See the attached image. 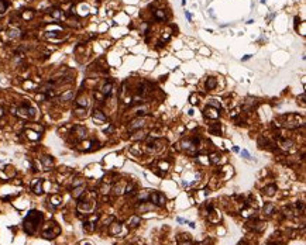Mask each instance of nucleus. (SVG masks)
I'll return each instance as SVG.
<instances>
[{
	"mask_svg": "<svg viewBox=\"0 0 306 245\" xmlns=\"http://www.w3.org/2000/svg\"><path fill=\"white\" fill-rule=\"evenodd\" d=\"M41 220H42V214L40 211H37V210H31L24 218V224H23L24 225V231L27 234L32 235L37 231V228H38Z\"/></svg>",
	"mask_w": 306,
	"mask_h": 245,
	"instance_id": "nucleus-1",
	"label": "nucleus"
},
{
	"mask_svg": "<svg viewBox=\"0 0 306 245\" xmlns=\"http://www.w3.org/2000/svg\"><path fill=\"white\" fill-rule=\"evenodd\" d=\"M305 124V120L302 116L299 114H283L281 117V126L285 127V128H298V127H302Z\"/></svg>",
	"mask_w": 306,
	"mask_h": 245,
	"instance_id": "nucleus-2",
	"label": "nucleus"
},
{
	"mask_svg": "<svg viewBox=\"0 0 306 245\" xmlns=\"http://www.w3.org/2000/svg\"><path fill=\"white\" fill-rule=\"evenodd\" d=\"M150 200H151L153 204L162 207V206L165 204V201H167V197L164 196V193H161V192H154V193L150 194Z\"/></svg>",
	"mask_w": 306,
	"mask_h": 245,
	"instance_id": "nucleus-3",
	"label": "nucleus"
},
{
	"mask_svg": "<svg viewBox=\"0 0 306 245\" xmlns=\"http://www.w3.org/2000/svg\"><path fill=\"white\" fill-rule=\"evenodd\" d=\"M93 207H95V203L90 201V200H83V201H79L78 204V210L81 213H85V214H90L93 211Z\"/></svg>",
	"mask_w": 306,
	"mask_h": 245,
	"instance_id": "nucleus-4",
	"label": "nucleus"
},
{
	"mask_svg": "<svg viewBox=\"0 0 306 245\" xmlns=\"http://www.w3.org/2000/svg\"><path fill=\"white\" fill-rule=\"evenodd\" d=\"M203 116H205L206 119L217 120L219 117H220V111H219L217 109H215V107H210V106H208V107L203 110Z\"/></svg>",
	"mask_w": 306,
	"mask_h": 245,
	"instance_id": "nucleus-5",
	"label": "nucleus"
},
{
	"mask_svg": "<svg viewBox=\"0 0 306 245\" xmlns=\"http://www.w3.org/2000/svg\"><path fill=\"white\" fill-rule=\"evenodd\" d=\"M278 145L279 148L283 151H293L295 150V144L292 143L291 140H286V138H279L278 140Z\"/></svg>",
	"mask_w": 306,
	"mask_h": 245,
	"instance_id": "nucleus-6",
	"label": "nucleus"
},
{
	"mask_svg": "<svg viewBox=\"0 0 306 245\" xmlns=\"http://www.w3.org/2000/svg\"><path fill=\"white\" fill-rule=\"evenodd\" d=\"M145 126V120L138 117V119L133 120L131 123L129 124V131H136V130H141L143 127Z\"/></svg>",
	"mask_w": 306,
	"mask_h": 245,
	"instance_id": "nucleus-7",
	"label": "nucleus"
},
{
	"mask_svg": "<svg viewBox=\"0 0 306 245\" xmlns=\"http://www.w3.org/2000/svg\"><path fill=\"white\" fill-rule=\"evenodd\" d=\"M92 117H93V120H95V123H96V124H102V123H105L106 120H107L106 114H105V113H103L102 110H99V109L93 110V114H92Z\"/></svg>",
	"mask_w": 306,
	"mask_h": 245,
	"instance_id": "nucleus-8",
	"label": "nucleus"
},
{
	"mask_svg": "<svg viewBox=\"0 0 306 245\" xmlns=\"http://www.w3.org/2000/svg\"><path fill=\"white\" fill-rule=\"evenodd\" d=\"M59 227L58 225H54V230H44V232H42V237L45 238V239H54V238L59 234Z\"/></svg>",
	"mask_w": 306,
	"mask_h": 245,
	"instance_id": "nucleus-9",
	"label": "nucleus"
},
{
	"mask_svg": "<svg viewBox=\"0 0 306 245\" xmlns=\"http://www.w3.org/2000/svg\"><path fill=\"white\" fill-rule=\"evenodd\" d=\"M248 227H251V228L254 230V231H257V232H262L267 228V223L260 221V220H254V221H251L248 224Z\"/></svg>",
	"mask_w": 306,
	"mask_h": 245,
	"instance_id": "nucleus-10",
	"label": "nucleus"
},
{
	"mask_svg": "<svg viewBox=\"0 0 306 245\" xmlns=\"http://www.w3.org/2000/svg\"><path fill=\"white\" fill-rule=\"evenodd\" d=\"M42 179H35L34 182L31 183V189H32V192L35 193V194H41L44 190H42Z\"/></svg>",
	"mask_w": 306,
	"mask_h": 245,
	"instance_id": "nucleus-11",
	"label": "nucleus"
},
{
	"mask_svg": "<svg viewBox=\"0 0 306 245\" xmlns=\"http://www.w3.org/2000/svg\"><path fill=\"white\" fill-rule=\"evenodd\" d=\"M257 104H258L257 99H251V97H248V99H246V100H244V106H243V109H244L246 111H250L251 109H254Z\"/></svg>",
	"mask_w": 306,
	"mask_h": 245,
	"instance_id": "nucleus-12",
	"label": "nucleus"
},
{
	"mask_svg": "<svg viewBox=\"0 0 306 245\" xmlns=\"http://www.w3.org/2000/svg\"><path fill=\"white\" fill-rule=\"evenodd\" d=\"M121 228H123V225H121V223H117L114 221L110 224V228H109V232L112 234V235H119L121 232Z\"/></svg>",
	"mask_w": 306,
	"mask_h": 245,
	"instance_id": "nucleus-13",
	"label": "nucleus"
},
{
	"mask_svg": "<svg viewBox=\"0 0 306 245\" xmlns=\"http://www.w3.org/2000/svg\"><path fill=\"white\" fill-rule=\"evenodd\" d=\"M73 133H75V135L79 138V140H83V138H86V128L82 126H75L73 127Z\"/></svg>",
	"mask_w": 306,
	"mask_h": 245,
	"instance_id": "nucleus-14",
	"label": "nucleus"
},
{
	"mask_svg": "<svg viewBox=\"0 0 306 245\" xmlns=\"http://www.w3.org/2000/svg\"><path fill=\"white\" fill-rule=\"evenodd\" d=\"M97 221V216H93L90 220H88V221L83 223V230H86V231H93L95 230V223Z\"/></svg>",
	"mask_w": 306,
	"mask_h": 245,
	"instance_id": "nucleus-15",
	"label": "nucleus"
},
{
	"mask_svg": "<svg viewBox=\"0 0 306 245\" xmlns=\"http://www.w3.org/2000/svg\"><path fill=\"white\" fill-rule=\"evenodd\" d=\"M205 86H206V89H208V90H215V89H216V86H217V80H216V78H213V76H209V78L206 79V83H205Z\"/></svg>",
	"mask_w": 306,
	"mask_h": 245,
	"instance_id": "nucleus-16",
	"label": "nucleus"
},
{
	"mask_svg": "<svg viewBox=\"0 0 306 245\" xmlns=\"http://www.w3.org/2000/svg\"><path fill=\"white\" fill-rule=\"evenodd\" d=\"M147 138V133L143 130H136V133L131 135V140L134 141H140V140H145Z\"/></svg>",
	"mask_w": 306,
	"mask_h": 245,
	"instance_id": "nucleus-17",
	"label": "nucleus"
},
{
	"mask_svg": "<svg viewBox=\"0 0 306 245\" xmlns=\"http://www.w3.org/2000/svg\"><path fill=\"white\" fill-rule=\"evenodd\" d=\"M41 162H42V165H44V169H51V166L54 165V161H52V158H51L49 155H44V157L41 158Z\"/></svg>",
	"mask_w": 306,
	"mask_h": 245,
	"instance_id": "nucleus-18",
	"label": "nucleus"
},
{
	"mask_svg": "<svg viewBox=\"0 0 306 245\" xmlns=\"http://www.w3.org/2000/svg\"><path fill=\"white\" fill-rule=\"evenodd\" d=\"M275 190H276V186L275 185H269V186H265V187H262V193L265 194V196H274L275 194Z\"/></svg>",
	"mask_w": 306,
	"mask_h": 245,
	"instance_id": "nucleus-19",
	"label": "nucleus"
},
{
	"mask_svg": "<svg viewBox=\"0 0 306 245\" xmlns=\"http://www.w3.org/2000/svg\"><path fill=\"white\" fill-rule=\"evenodd\" d=\"M100 92H102V95L103 96H109L110 93L113 92V83H106V85H103L102 86V89H100Z\"/></svg>",
	"mask_w": 306,
	"mask_h": 245,
	"instance_id": "nucleus-20",
	"label": "nucleus"
},
{
	"mask_svg": "<svg viewBox=\"0 0 306 245\" xmlns=\"http://www.w3.org/2000/svg\"><path fill=\"white\" fill-rule=\"evenodd\" d=\"M25 137H27L28 140H31V141L40 140V134L35 133V131H32V130H25Z\"/></svg>",
	"mask_w": 306,
	"mask_h": 245,
	"instance_id": "nucleus-21",
	"label": "nucleus"
},
{
	"mask_svg": "<svg viewBox=\"0 0 306 245\" xmlns=\"http://www.w3.org/2000/svg\"><path fill=\"white\" fill-rule=\"evenodd\" d=\"M209 130H210V133H212V134H215V135H220V134H222V127H220L219 123H213V124L209 127Z\"/></svg>",
	"mask_w": 306,
	"mask_h": 245,
	"instance_id": "nucleus-22",
	"label": "nucleus"
},
{
	"mask_svg": "<svg viewBox=\"0 0 306 245\" xmlns=\"http://www.w3.org/2000/svg\"><path fill=\"white\" fill-rule=\"evenodd\" d=\"M140 223H141L140 217H138V216H133V217H131V218L129 220V223H127V224H129L130 228H136V227H137Z\"/></svg>",
	"mask_w": 306,
	"mask_h": 245,
	"instance_id": "nucleus-23",
	"label": "nucleus"
},
{
	"mask_svg": "<svg viewBox=\"0 0 306 245\" xmlns=\"http://www.w3.org/2000/svg\"><path fill=\"white\" fill-rule=\"evenodd\" d=\"M150 194H151V193H150V190L144 189L141 193H140V196H138L140 201H141V203H143V201H148V200H150Z\"/></svg>",
	"mask_w": 306,
	"mask_h": 245,
	"instance_id": "nucleus-24",
	"label": "nucleus"
},
{
	"mask_svg": "<svg viewBox=\"0 0 306 245\" xmlns=\"http://www.w3.org/2000/svg\"><path fill=\"white\" fill-rule=\"evenodd\" d=\"M208 158H209L210 164H215V165H219V164H220V161H222V158H220V155H219V154H212V155L208 157Z\"/></svg>",
	"mask_w": 306,
	"mask_h": 245,
	"instance_id": "nucleus-25",
	"label": "nucleus"
},
{
	"mask_svg": "<svg viewBox=\"0 0 306 245\" xmlns=\"http://www.w3.org/2000/svg\"><path fill=\"white\" fill-rule=\"evenodd\" d=\"M274 204H271V203H267V204H264V208H262V211H264V214H267V216H271V214L274 213Z\"/></svg>",
	"mask_w": 306,
	"mask_h": 245,
	"instance_id": "nucleus-26",
	"label": "nucleus"
},
{
	"mask_svg": "<svg viewBox=\"0 0 306 245\" xmlns=\"http://www.w3.org/2000/svg\"><path fill=\"white\" fill-rule=\"evenodd\" d=\"M154 16H155V18H157V20H160V21H164V20L167 18V16H165V11H164V10H161V8H160V10H155V11H154Z\"/></svg>",
	"mask_w": 306,
	"mask_h": 245,
	"instance_id": "nucleus-27",
	"label": "nucleus"
},
{
	"mask_svg": "<svg viewBox=\"0 0 306 245\" xmlns=\"http://www.w3.org/2000/svg\"><path fill=\"white\" fill-rule=\"evenodd\" d=\"M147 203H148V201H143V206H140V207H138V210H140V211H143V213H144V211H148V210H153V208H154L153 203H150V204H147Z\"/></svg>",
	"mask_w": 306,
	"mask_h": 245,
	"instance_id": "nucleus-28",
	"label": "nucleus"
},
{
	"mask_svg": "<svg viewBox=\"0 0 306 245\" xmlns=\"http://www.w3.org/2000/svg\"><path fill=\"white\" fill-rule=\"evenodd\" d=\"M134 192H136V186H134V183H129V185H126V187H124V193H126V194H134Z\"/></svg>",
	"mask_w": 306,
	"mask_h": 245,
	"instance_id": "nucleus-29",
	"label": "nucleus"
},
{
	"mask_svg": "<svg viewBox=\"0 0 306 245\" xmlns=\"http://www.w3.org/2000/svg\"><path fill=\"white\" fill-rule=\"evenodd\" d=\"M124 187H126V186H124V183L120 182L119 185H116V186H114V193H116V194H123V193H124Z\"/></svg>",
	"mask_w": 306,
	"mask_h": 245,
	"instance_id": "nucleus-30",
	"label": "nucleus"
},
{
	"mask_svg": "<svg viewBox=\"0 0 306 245\" xmlns=\"http://www.w3.org/2000/svg\"><path fill=\"white\" fill-rule=\"evenodd\" d=\"M51 203H52V206L55 207V206H59L61 204V201H62V199H61V196H58V194H54V196H51V200H49Z\"/></svg>",
	"mask_w": 306,
	"mask_h": 245,
	"instance_id": "nucleus-31",
	"label": "nucleus"
},
{
	"mask_svg": "<svg viewBox=\"0 0 306 245\" xmlns=\"http://www.w3.org/2000/svg\"><path fill=\"white\" fill-rule=\"evenodd\" d=\"M72 96H73V92H72V90H68V92H65L64 95H61L59 99H61L62 102H66V100H71V99H72Z\"/></svg>",
	"mask_w": 306,
	"mask_h": 245,
	"instance_id": "nucleus-32",
	"label": "nucleus"
},
{
	"mask_svg": "<svg viewBox=\"0 0 306 245\" xmlns=\"http://www.w3.org/2000/svg\"><path fill=\"white\" fill-rule=\"evenodd\" d=\"M209 106H210V107L217 109V110H220V107H222V104H220V102H219L217 99H210V100H209Z\"/></svg>",
	"mask_w": 306,
	"mask_h": 245,
	"instance_id": "nucleus-33",
	"label": "nucleus"
},
{
	"mask_svg": "<svg viewBox=\"0 0 306 245\" xmlns=\"http://www.w3.org/2000/svg\"><path fill=\"white\" fill-rule=\"evenodd\" d=\"M82 193H83V187H82V186H78V187H75V189H73V192H72V196L75 199H78L79 197V196H81Z\"/></svg>",
	"mask_w": 306,
	"mask_h": 245,
	"instance_id": "nucleus-34",
	"label": "nucleus"
},
{
	"mask_svg": "<svg viewBox=\"0 0 306 245\" xmlns=\"http://www.w3.org/2000/svg\"><path fill=\"white\" fill-rule=\"evenodd\" d=\"M20 35H21V34H20V30H16V28H14V30H10V31H8V38H13V40H14V38H18Z\"/></svg>",
	"mask_w": 306,
	"mask_h": 245,
	"instance_id": "nucleus-35",
	"label": "nucleus"
},
{
	"mask_svg": "<svg viewBox=\"0 0 306 245\" xmlns=\"http://www.w3.org/2000/svg\"><path fill=\"white\" fill-rule=\"evenodd\" d=\"M110 189H112L110 185H103V186L100 187V193H102V194H107V193L110 192Z\"/></svg>",
	"mask_w": 306,
	"mask_h": 245,
	"instance_id": "nucleus-36",
	"label": "nucleus"
},
{
	"mask_svg": "<svg viewBox=\"0 0 306 245\" xmlns=\"http://www.w3.org/2000/svg\"><path fill=\"white\" fill-rule=\"evenodd\" d=\"M51 16L54 17V18H59V17L62 16V13H61V10L56 8V10H52V11H51Z\"/></svg>",
	"mask_w": 306,
	"mask_h": 245,
	"instance_id": "nucleus-37",
	"label": "nucleus"
},
{
	"mask_svg": "<svg viewBox=\"0 0 306 245\" xmlns=\"http://www.w3.org/2000/svg\"><path fill=\"white\" fill-rule=\"evenodd\" d=\"M189 103H191L192 106H196V104L199 103V100H198V97H196V95H192V96H191V99H189Z\"/></svg>",
	"mask_w": 306,
	"mask_h": 245,
	"instance_id": "nucleus-38",
	"label": "nucleus"
},
{
	"mask_svg": "<svg viewBox=\"0 0 306 245\" xmlns=\"http://www.w3.org/2000/svg\"><path fill=\"white\" fill-rule=\"evenodd\" d=\"M76 103H78V106H82L83 109L88 106V102H86V99H78V100H76Z\"/></svg>",
	"mask_w": 306,
	"mask_h": 245,
	"instance_id": "nucleus-39",
	"label": "nucleus"
},
{
	"mask_svg": "<svg viewBox=\"0 0 306 245\" xmlns=\"http://www.w3.org/2000/svg\"><path fill=\"white\" fill-rule=\"evenodd\" d=\"M6 7H7V1H4V0H0V13H3V11L6 10Z\"/></svg>",
	"mask_w": 306,
	"mask_h": 245,
	"instance_id": "nucleus-40",
	"label": "nucleus"
},
{
	"mask_svg": "<svg viewBox=\"0 0 306 245\" xmlns=\"http://www.w3.org/2000/svg\"><path fill=\"white\" fill-rule=\"evenodd\" d=\"M241 157H243V158H246V159H250V152H248V151H246V150H243L241 151Z\"/></svg>",
	"mask_w": 306,
	"mask_h": 245,
	"instance_id": "nucleus-41",
	"label": "nucleus"
},
{
	"mask_svg": "<svg viewBox=\"0 0 306 245\" xmlns=\"http://www.w3.org/2000/svg\"><path fill=\"white\" fill-rule=\"evenodd\" d=\"M32 14H34L32 11H24V13H23V17H24L25 20H27V18H31Z\"/></svg>",
	"mask_w": 306,
	"mask_h": 245,
	"instance_id": "nucleus-42",
	"label": "nucleus"
},
{
	"mask_svg": "<svg viewBox=\"0 0 306 245\" xmlns=\"http://www.w3.org/2000/svg\"><path fill=\"white\" fill-rule=\"evenodd\" d=\"M82 183H83V180H82V179H76V180L73 182V187H78V186H81Z\"/></svg>",
	"mask_w": 306,
	"mask_h": 245,
	"instance_id": "nucleus-43",
	"label": "nucleus"
},
{
	"mask_svg": "<svg viewBox=\"0 0 306 245\" xmlns=\"http://www.w3.org/2000/svg\"><path fill=\"white\" fill-rule=\"evenodd\" d=\"M113 130H114V128H113V126H109V128H106V130H105V133H106V134H110Z\"/></svg>",
	"mask_w": 306,
	"mask_h": 245,
	"instance_id": "nucleus-44",
	"label": "nucleus"
},
{
	"mask_svg": "<svg viewBox=\"0 0 306 245\" xmlns=\"http://www.w3.org/2000/svg\"><path fill=\"white\" fill-rule=\"evenodd\" d=\"M185 16H186V18H188L189 21H192V14H191L189 11H185Z\"/></svg>",
	"mask_w": 306,
	"mask_h": 245,
	"instance_id": "nucleus-45",
	"label": "nucleus"
},
{
	"mask_svg": "<svg viewBox=\"0 0 306 245\" xmlns=\"http://www.w3.org/2000/svg\"><path fill=\"white\" fill-rule=\"evenodd\" d=\"M179 245H192V242H191V241H182V242H179Z\"/></svg>",
	"mask_w": 306,
	"mask_h": 245,
	"instance_id": "nucleus-46",
	"label": "nucleus"
},
{
	"mask_svg": "<svg viewBox=\"0 0 306 245\" xmlns=\"http://www.w3.org/2000/svg\"><path fill=\"white\" fill-rule=\"evenodd\" d=\"M186 224H189V227H191V228H195V227H196L193 221H186Z\"/></svg>",
	"mask_w": 306,
	"mask_h": 245,
	"instance_id": "nucleus-47",
	"label": "nucleus"
},
{
	"mask_svg": "<svg viewBox=\"0 0 306 245\" xmlns=\"http://www.w3.org/2000/svg\"><path fill=\"white\" fill-rule=\"evenodd\" d=\"M250 58H251V55H250V54H248V55H246V56H244V58H243V61H248Z\"/></svg>",
	"mask_w": 306,
	"mask_h": 245,
	"instance_id": "nucleus-48",
	"label": "nucleus"
},
{
	"mask_svg": "<svg viewBox=\"0 0 306 245\" xmlns=\"http://www.w3.org/2000/svg\"><path fill=\"white\" fill-rule=\"evenodd\" d=\"M233 151H234V152H240V148H238V147H234Z\"/></svg>",
	"mask_w": 306,
	"mask_h": 245,
	"instance_id": "nucleus-49",
	"label": "nucleus"
},
{
	"mask_svg": "<svg viewBox=\"0 0 306 245\" xmlns=\"http://www.w3.org/2000/svg\"><path fill=\"white\" fill-rule=\"evenodd\" d=\"M81 245H92V244H90V242H82Z\"/></svg>",
	"mask_w": 306,
	"mask_h": 245,
	"instance_id": "nucleus-50",
	"label": "nucleus"
},
{
	"mask_svg": "<svg viewBox=\"0 0 306 245\" xmlns=\"http://www.w3.org/2000/svg\"><path fill=\"white\" fill-rule=\"evenodd\" d=\"M1 114H3V110H1V109H0V116H1Z\"/></svg>",
	"mask_w": 306,
	"mask_h": 245,
	"instance_id": "nucleus-51",
	"label": "nucleus"
}]
</instances>
